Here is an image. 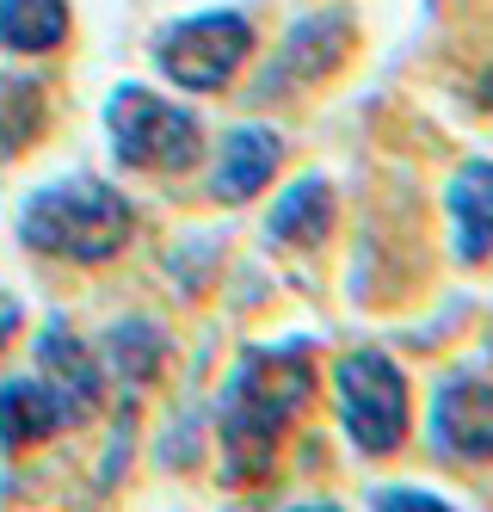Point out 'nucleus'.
I'll use <instances>...</instances> for the list:
<instances>
[{
  "label": "nucleus",
  "mask_w": 493,
  "mask_h": 512,
  "mask_svg": "<svg viewBox=\"0 0 493 512\" xmlns=\"http://www.w3.org/2000/svg\"><path fill=\"white\" fill-rule=\"evenodd\" d=\"M333 186L321 173H309V179H296V186H284V198L272 204V241H290V247H321L327 241V229H333Z\"/></svg>",
  "instance_id": "f8f14e48"
},
{
  "label": "nucleus",
  "mask_w": 493,
  "mask_h": 512,
  "mask_svg": "<svg viewBox=\"0 0 493 512\" xmlns=\"http://www.w3.org/2000/svg\"><path fill=\"white\" fill-rule=\"evenodd\" d=\"M105 358H111V371H118L130 389H142L148 377L161 371V358H167V334L155 321H118L105 334Z\"/></svg>",
  "instance_id": "4468645a"
},
{
  "label": "nucleus",
  "mask_w": 493,
  "mask_h": 512,
  "mask_svg": "<svg viewBox=\"0 0 493 512\" xmlns=\"http://www.w3.org/2000/svg\"><path fill=\"white\" fill-rule=\"evenodd\" d=\"M432 451L457 463H493V383L481 377H450L432 395Z\"/></svg>",
  "instance_id": "423d86ee"
},
{
  "label": "nucleus",
  "mask_w": 493,
  "mask_h": 512,
  "mask_svg": "<svg viewBox=\"0 0 493 512\" xmlns=\"http://www.w3.org/2000/svg\"><path fill=\"white\" fill-rule=\"evenodd\" d=\"M37 377H44L50 395L62 401L68 426L93 420V408H99V358H93L81 340H74L62 321H50L44 340H37Z\"/></svg>",
  "instance_id": "6e6552de"
},
{
  "label": "nucleus",
  "mask_w": 493,
  "mask_h": 512,
  "mask_svg": "<svg viewBox=\"0 0 493 512\" xmlns=\"http://www.w3.org/2000/svg\"><path fill=\"white\" fill-rule=\"evenodd\" d=\"M13 327H19V303L7 297V290H0V346L13 340Z\"/></svg>",
  "instance_id": "f3484780"
},
{
  "label": "nucleus",
  "mask_w": 493,
  "mask_h": 512,
  "mask_svg": "<svg viewBox=\"0 0 493 512\" xmlns=\"http://www.w3.org/2000/svg\"><path fill=\"white\" fill-rule=\"evenodd\" d=\"M62 426H68V414H62V401L50 395L44 377L0 383V445L7 451H25V445H37V438H50Z\"/></svg>",
  "instance_id": "9b49d317"
},
{
  "label": "nucleus",
  "mask_w": 493,
  "mask_h": 512,
  "mask_svg": "<svg viewBox=\"0 0 493 512\" xmlns=\"http://www.w3.org/2000/svg\"><path fill=\"white\" fill-rule=\"evenodd\" d=\"M475 105H481V112H493V62L481 68V81H475Z\"/></svg>",
  "instance_id": "a211bd4d"
},
{
  "label": "nucleus",
  "mask_w": 493,
  "mask_h": 512,
  "mask_svg": "<svg viewBox=\"0 0 493 512\" xmlns=\"http://www.w3.org/2000/svg\"><path fill=\"white\" fill-rule=\"evenodd\" d=\"M309 395H315V358L302 340L247 346L241 364L229 371V383H222V408H216L222 475L229 482H259L278 457L284 426L309 408Z\"/></svg>",
  "instance_id": "f257e3e1"
},
{
  "label": "nucleus",
  "mask_w": 493,
  "mask_h": 512,
  "mask_svg": "<svg viewBox=\"0 0 493 512\" xmlns=\"http://www.w3.org/2000/svg\"><path fill=\"white\" fill-rule=\"evenodd\" d=\"M253 56V25L241 13H192L161 31L155 62L161 75L185 93H216L241 75V62Z\"/></svg>",
  "instance_id": "39448f33"
},
{
  "label": "nucleus",
  "mask_w": 493,
  "mask_h": 512,
  "mask_svg": "<svg viewBox=\"0 0 493 512\" xmlns=\"http://www.w3.org/2000/svg\"><path fill=\"white\" fill-rule=\"evenodd\" d=\"M333 408L346 438L364 457H389L401 438H407V377L401 364L383 352H346L339 358V377H333Z\"/></svg>",
  "instance_id": "20e7f679"
},
{
  "label": "nucleus",
  "mask_w": 493,
  "mask_h": 512,
  "mask_svg": "<svg viewBox=\"0 0 493 512\" xmlns=\"http://www.w3.org/2000/svg\"><path fill=\"white\" fill-rule=\"evenodd\" d=\"M105 130H111V155L124 167H142V173H179L192 167L204 136H198V118L185 105H167L161 93L148 87H118L105 105Z\"/></svg>",
  "instance_id": "7ed1b4c3"
},
{
  "label": "nucleus",
  "mask_w": 493,
  "mask_h": 512,
  "mask_svg": "<svg viewBox=\"0 0 493 512\" xmlns=\"http://www.w3.org/2000/svg\"><path fill=\"white\" fill-rule=\"evenodd\" d=\"M44 130V87L31 75H0V155H19Z\"/></svg>",
  "instance_id": "2eb2a0df"
},
{
  "label": "nucleus",
  "mask_w": 493,
  "mask_h": 512,
  "mask_svg": "<svg viewBox=\"0 0 493 512\" xmlns=\"http://www.w3.org/2000/svg\"><path fill=\"white\" fill-rule=\"evenodd\" d=\"M346 50H352V19L346 13H309V19H296V31L284 38V50L272 62V75L259 81V93L309 87V81L333 75V68L346 62Z\"/></svg>",
  "instance_id": "0eeeda50"
},
{
  "label": "nucleus",
  "mask_w": 493,
  "mask_h": 512,
  "mask_svg": "<svg viewBox=\"0 0 493 512\" xmlns=\"http://www.w3.org/2000/svg\"><path fill=\"white\" fill-rule=\"evenodd\" d=\"M19 235H25V247L50 253V260L99 266L136 235V210L118 186H105L93 173H68V179L37 186L19 204Z\"/></svg>",
  "instance_id": "f03ea898"
},
{
  "label": "nucleus",
  "mask_w": 493,
  "mask_h": 512,
  "mask_svg": "<svg viewBox=\"0 0 493 512\" xmlns=\"http://www.w3.org/2000/svg\"><path fill=\"white\" fill-rule=\"evenodd\" d=\"M278 161H284V136L265 130V124H241V130H229V142L216 155L210 192L222 204H247L253 192H265V179L278 173Z\"/></svg>",
  "instance_id": "1a4fd4ad"
},
{
  "label": "nucleus",
  "mask_w": 493,
  "mask_h": 512,
  "mask_svg": "<svg viewBox=\"0 0 493 512\" xmlns=\"http://www.w3.org/2000/svg\"><path fill=\"white\" fill-rule=\"evenodd\" d=\"M450 253H457L463 266H481L493 253V161H463L450 173Z\"/></svg>",
  "instance_id": "9d476101"
},
{
  "label": "nucleus",
  "mask_w": 493,
  "mask_h": 512,
  "mask_svg": "<svg viewBox=\"0 0 493 512\" xmlns=\"http://www.w3.org/2000/svg\"><path fill=\"white\" fill-rule=\"evenodd\" d=\"M68 38V0H0V44L44 56Z\"/></svg>",
  "instance_id": "ddd939ff"
},
{
  "label": "nucleus",
  "mask_w": 493,
  "mask_h": 512,
  "mask_svg": "<svg viewBox=\"0 0 493 512\" xmlns=\"http://www.w3.org/2000/svg\"><path fill=\"white\" fill-rule=\"evenodd\" d=\"M370 506L376 512H444L450 500L444 494H426V488H376Z\"/></svg>",
  "instance_id": "dca6fc26"
}]
</instances>
